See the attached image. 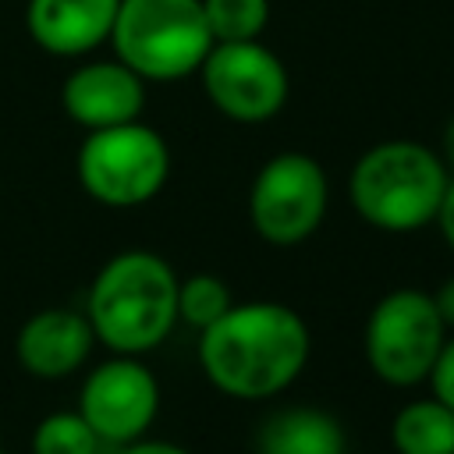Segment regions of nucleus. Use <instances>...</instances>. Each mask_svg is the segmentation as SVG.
Segmentation results:
<instances>
[{
	"instance_id": "1",
	"label": "nucleus",
	"mask_w": 454,
	"mask_h": 454,
	"mask_svg": "<svg viewBox=\"0 0 454 454\" xmlns=\"http://www.w3.org/2000/svg\"><path fill=\"white\" fill-rule=\"evenodd\" d=\"M309 348V326L291 305L241 301L199 330V369L220 394L262 401L301 376Z\"/></svg>"
},
{
	"instance_id": "2",
	"label": "nucleus",
	"mask_w": 454,
	"mask_h": 454,
	"mask_svg": "<svg viewBox=\"0 0 454 454\" xmlns=\"http://www.w3.org/2000/svg\"><path fill=\"white\" fill-rule=\"evenodd\" d=\"M177 273L145 248L106 259L89 287L85 316L99 344L114 355H142L167 340L177 323Z\"/></svg>"
},
{
	"instance_id": "3",
	"label": "nucleus",
	"mask_w": 454,
	"mask_h": 454,
	"mask_svg": "<svg viewBox=\"0 0 454 454\" xmlns=\"http://www.w3.org/2000/svg\"><path fill=\"white\" fill-rule=\"evenodd\" d=\"M450 170L422 142L390 138L365 149L348 177L355 213L387 234H408L436 220Z\"/></svg>"
},
{
	"instance_id": "4",
	"label": "nucleus",
	"mask_w": 454,
	"mask_h": 454,
	"mask_svg": "<svg viewBox=\"0 0 454 454\" xmlns=\"http://www.w3.org/2000/svg\"><path fill=\"white\" fill-rule=\"evenodd\" d=\"M110 39L117 60L153 82L199 71L213 46L202 0H121Z\"/></svg>"
},
{
	"instance_id": "5",
	"label": "nucleus",
	"mask_w": 454,
	"mask_h": 454,
	"mask_svg": "<svg viewBox=\"0 0 454 454\" xmlns=\"http://www.w3.org/2000/svg\"><path fill=\"white\" fill-rule=\"evenodd\" d=\"M167 174L170 149L163 135L142 121L96 128L78 149V181L99 206H142L160 195Z\"/></svg>"
},
{
	"instance_id": "6",
	"label": "nucleus",
	"mask_w": 454,
	"mask_h": 454,
	"mask_svg": "<svg viewBox=\"0 0 454 454\" xmlns=\"http://www.w3.org/2000/svg\"><path fill=\"white\" fill-rule=\"evenodd\" d=\"M447 326L433 294L397 287L383 294L365 319V362L390 387H415L429 376Z\"/></svg>"
},
{
	"instance_id": "7",
	"label": "nucleus",
	"mask_w": 454,
	"mask_h": 454,
	"mask_svg": "<svg viewBox=\"0 0 454 454\" xmlns=\"http://www.w3.org/2000/svg\"><path fill=\"white\" fill-rule=\"evenodd\" d=\"M326 170L309 153H277L266 160L248 192V216L262 241L301 245L326 216Z\"/></svg>"
},
{
	"instance_id": "8",
	"label": "nucleus",
	"mask_w": 454,
	"mask_h": 454,
	"mask_svg": "<svg viewBox=\"0 0 454 454\" xmlns=\"http://www.w3.org/2000/svg\"><path fill=\"white\" fill-rule=\"evenodd\" d=\"M202 89L209 103L241 124H259L280 114L287 99V71L277 53L248 43H213L202 67Z\"/></svg>"
},
{
	"instance_id": "9",
	"label": "nucleus",
	"mask_w": 454,
	"mask_h": 454,
	"mask_svg": "<svg viewBox=\"0 0 454 454\" xmlns=\"http://www.w3.org/2000/svg\"><path fill=\"white\" fill-rule=\"evenodd\" d=\"M78 411L103 443H131L145 436L160 411V383L138 355H114L85 376Z\"/></svg>"
},
{
	"instance_id": "10",
	"label": "nucleus",
	"mask_w": 454,
	"mask_h": 454,
	"mask_svg": "<svg viewBox=\"0 0 454 454\" xmlns=\"http://www.w3.org/2000/svg\"><path fill=\"white\" fill-rule=\"evenodd\" d=\"M142 82L145 78L135 74L124 60L82 64L78 71H71L64 78L60 103H64V114L89 131L128 124V121H138V114L145 106Z\"/></svg>"
},
{
	"instance_id": "11",
	"label": "nucleus",
	"mask_w": 454,
	"mask_h": 454,
	"mask_svg": "<svg viewBox=\"0 0 454 454\" xmlns=\"http://www.w3.org/2000/svg\"><path fill=\"white\" fill-rule=\"evenodd\" d=\"M92 344H96V333H92L89 316L53 305L21 323L14 355L28 376L64 380L85 365V358L92 355Z\"/></svg>"
},
{
	"instance_id": "12",
	"label": "nucleus",
	"mask_w": 454,
	"mask_h": 454,
	"mask_svg": "<svg viewBox=\"0 0 454 454\" xmlns=\"http://www.w3.org/2000/svg\"><path fill=\"white\" fill-rule=\"evenodd\" d=\"M121 0H28V35L57 57L96 50L114 32Z\"/></svg>"
},
{
	"instance_id": "13",
	"label": "nucleus",
	"mask_w": 454,
	"mask_h": 454,
	"mask_svg": "<svg viewBox=\"0 0 454 454\" xmlns=\"http://www.w3.org/2000/svg\"><path fill=\"white\" fill-rule=\"evenodd\" d=\"M255 447L259 454H348V436L330 411L298 404L273 411L262 422Z\"/></svg>"
},
{
	"instance_id": "14",
	"label": "nucleus",
	"mask_w": 454,
	"mask_h": 454,
	"mask_svg": "<svg viewBox=\"0 0 454 454\" xmlns=\"http://www.w3.org/2000/svg\"><path fill=\"white\" fill-rule=\"evenodd\" d=\"M390 443L397 454H454V408L436 397L401 404L390 422Z\"/></svg>"
},
{
	"instance_id": "15",
	"label": "nucleus",
	"mask_w": 454,
	"mask_h": 454,
	"mask_svg": "<svg viewBox=\"0 0 454 454\" xmlns=\"http://www.w3.org/2000/svg\"><path fill=\"white\" fill-rule=\"evenodd\" d=\"M213 43H248L259 39L270 21V0H202Z\"/></svg>"
},
{
	"instance_id": "16",
	"label": "nucleus",
	"mask_w": 454,
	"mask_h": 454,
	"mask_svg": "<svg viewBox=\"0 0 454 454\" xmlns=\"http://www.w3.org/2000/svg\"><path fill=\"white\" fill-rule=\"evenodd\" d=\"M99 443L82 411H53L32 429V454H99Z\"/></svg>"
},
{
	"instance_id": "17",
	"label": "nucleus",
	"mask_w": 454,
	"mask_h": 454,
	"mask_svg": "<svg viewBox=\"0 0 454 454\" xmlns=\"http://www.w3.org/2000/svg\"><path fill=\"white\" fill-rule=\"evenodd\" d=\"M234 305L231 287L216 273H192L177 284V319L195 330H206Z\"/></svg>"
},
{
	"instance_id": "18",
	"label": "nucleus",
	"mask_w": 454,
	"mask_h": 454,
	"mask_svg": "<svg viewBox=\"0 0 454 454\" xmlns=\"http://www.w3.org/2000/svg\"><path fill=\"white\" fill-rule=\"evenodd\" d=\"M426 380L433 387V397L443 401L447 408H454V337L443 340V348H440V355H436V362H433Z\"/></svg>"
},
{
	"instance_id": "19",
	"label": "nucleus",
	"mask_w": 454,
	"mask_h": 454,
	"mask_svg": "<svg viewBox=\"0 0 454 454\" xmlns=\"http://www.w3.org/2000/svg\"><path fill=\"white\" fill-rule=\"evenodd\" d=\"M121 454H192L188 447L181 443H170V440H131V443H121Z\"/></svg>"
},
{
	"instance_id": "20",
	"label": "nucleus",
	"mask_w": 454,
	"mask_h": 454,
	"mask_svg": "<svg viewBox=\"0 0 454 454\" xmlns=\"http://www.w3.org/2000/svg\"><path fill=\"white\" fill-rule=\"evenodd\" d=\"M436 223H440V234H443V241L454 248V174H450V181H447V192H443V199H440V209H436Z\"/></svg>"
},
{
	"instance_id": "21",
	"label": "nucleus",
	"mask_w": 454,
	"mask_h": 454,
	"mask_svg": "<svg viewBox=\"0 0 454 454\" xmlns=\"http://www.w3.org/2000/svg\"><path fill=\"white\" fill-rule=\"evenodd\" d=\"M433 301H436V312H440L443 326L454 330V277H447V280L433 291Z\"/></svg>"
},
{
	"instance_id": "22",
	"label": "nucleus",
	"mask_w": 454,
	"mask_h": 454,
	"mask_svg": "<svg viewBox=\"0 0 454 454\" xmlns=\"http://www.w3.org/2000/svg\"><path fill=\"white\" fill-rule=\"evenodd\" d=\"M440 149H443V167L454 174V114H450V121H447V128H443V142H440Z\"/></svg>"
},
{
	"instance_id": "23",
	"label": "nucleus",
	"mask_w": 454,
	"mask_h": 454,
	"mask_svg": "<svg viewBox=\"0 0 454 454\" xmlns=\"http://www.w3.org/2000/svg\"><path fill=\"white\" fill-rule=\"evenodd\" d=\"M0 454H7V450H0Z\"/></svg>"
}]
</instances>
